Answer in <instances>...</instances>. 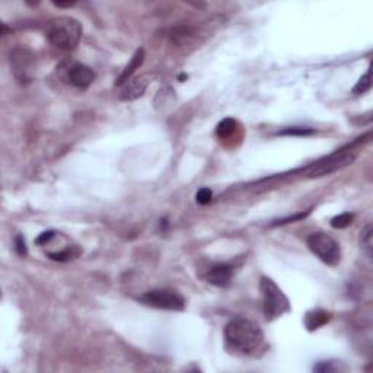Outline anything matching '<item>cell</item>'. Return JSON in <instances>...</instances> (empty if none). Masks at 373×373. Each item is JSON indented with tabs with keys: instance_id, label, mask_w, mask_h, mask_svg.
Masks as SVG:
<instances>
[{
	"instance_id": "cell-1",
	"label": "cell",
	"mask_w": 373,
	"mask_h": 373,
	"mask_svg": "<svg viewBox=\"0 0 373 373\" xmlns=\"http://www.w3.org/2000/svg\"><path fill=\"white\" fill-rule=\"evenodd\" d=\"M225 338L238 351L252 353L261 347L264 334L258 324L245 318H235L225 327Z\"/></svg>"
},
{
	"instance_id": "cell-2",
	"label": "cell",
	"mask_w": 373,
	"mask_h": 373,
	"mask_svg": "<svg viewBox=\"0 0 373 373\" xmlns=\"http://www.w3.org/2000/svg\"><path fill=\"white\" fill-rule=\"evenodd\" d=\"M83 29L81 22L70 16H58L50 21L47 27V38L57 48L73 50L82 38Z\"/></svg>"
},
{
	"instance_id": "cell-3",
	"label": "cell",
	"mask_w": 373,
	"mask_h": 373,
	"mask_svg": "<svg viewBox=\"0 0 373 373\" xmlns=\"http://www.w3.org/2000/svg\"><path fill=\"white\" fill-rule=\"evenodd\" d=\"M260 289L263 291L264 314L268 321H273L290 311L289 299L271 278L263 277Z\"/></svg>"
},
{
	"instance_id": "cell-4",
	"label": "cell",
	"mask_w": 373,
	"mask_h": 373,
	"mask_svg": "<svg viewBox=\"0 0 373 373\" xmlns=\"http://www.w3.org/2000/svg\"><path fill=\"white\" fill-rule=\"evenodd\" d=\"M308 248L311 249L321 261H324L328 265H337L341 260V249L340 245L337 244L335 239L331 236L324 234V232H317L308 236L306 239Z\"/></svg>"
},
{
	"instance_id": "cell-5",
	"label": "cell",
	"mask_w": 373,
	"mask_h": 373,
	"mask_svg": "<svg viewBox=\"0 0 373 373\" xmlns=\"http://www.w3.org/2000/svg\"><path fill=\"white\" fill-rule=\"evenodd\" d=\"M354 159H356V155L350 149L332 153L330 156H325L324 159H321V161L309 166L308 168V177L309 178H319V177L330 175L338 169L346 168L347 165H351Z\"/></svg>"
},
{
	"instance_id": "cell-6",
	"label": "cell",
	"mask_w": 373,
	"mask_h": 373,
	"mask_svg": "<svg viewBox=\"0 0 373 373\" xmlns=\"http://www.w3.org/2000/svg\"><path fill=\"white\" fill-rule=\"evenodd\" d=\"M140 302H143L147 306L158 308V309H165V311H184L185 301L180 293L175 290H168V289H155V290L146 291L141 297Z\"/></svg>"
},
{
	"instance_id": "cell-7",
	"label": "cell",
	"mask_w": 373,
	"mask_h": 373,
	"mask_svg": "<svg viewBox=\"0 0 373 373\" xmlns=\"http://www.w3.org/2000/svg\"><path fill=\"white\" fill-rule=\"evenodd\" d=\"M60 71H63L64 79L73 86L79 88V89H85L88 88L91 83L94 82V71L91 67L85 66L82 63H76V61H66L60 66Z\"/></svg>"
},
{
	"instance_id": "cell-8",
	"label": "cell",
	"mask_w": 373,
	"mask_h": 373,
	"mask_svg": "<svg viewBox=\"0 0 373 373\" xmlns=\"http://www.w3.org/2000/svg\"><path fill=\"white\" fill-rule=\"evenodd\" d=\"M149 86V76H138L131 81L125 83L123 88L121 94H120V99L123 101H134L137 98L143 97L146 89Z\"/></svg>"
},
{
	"instance_id": "cell-9",
	"label": "cell",
	"mask_w": 373,
	"mask_h": 373,
	"mask_svg": "<svg viewBox=\"0 0 373 373\" xmlns=\"http://www.w3.org/2000/svg\"><path fill=\"white\" fill-rule=\"evenodd\" d=\"M234 268L229 264H217L210 268L207 274L208 283L216 287H228L232 281Z\"/></svg>"
},
{
	"instance_id": "cell-10",
	"label": "cell",
	"mask_w": 373,
	"mask_h": 373,
	"mask_svg": "<svg viewBox=\"0 0 373 373\" xmlns=\"http://www.w3.org/2000/svg\"><path fill=\"white\" fill-rule=\"evenodd\" d=\"M143 61H144V50L143 48H137L136 50V53L134 55L131 57V60H130V64H127V67L124 69V71L120 74V78L115 81V86H121V85H124L130 81V76L134 73V70L138 69L141 64H143Z\"/></svg>"
},
{
	"instance_id": "cell-11",
	"label": "cell",
	"mask_w": 373,
	"mask_h": 373,
	"mask_svg": "<svg viewBox=\"0 0 373 373\" xmlns=\"http://www.w3.org/2000/svg\"><path fill=\"white\" fill-rule=\"evenodd\" d=\"M330 319V314L322 311V309H315L309 314H306V318H305V325L308 327L309 331H314V330H318L322 325H325Z\"/></svg>"
},
{
	"instance_id": "cell-12",
	"label": "cell",
	"mask_w": 373,
	"mask_h": 373,
	"mask_svg": "<svg viewBox=\"0 0 373 373\" xmlns=\"http://www.w3.org/2000/svg\"><path fill=\"white\" fill-rule=\"evenodd\" d=\"M360 242H361V248L366 252V255L369 258H372L373 254V231L372 225H367L363 232H361V238H360Z\"/></svg>"
},
{
	"instance_id": "cell-13",
	"label": "cell",
	"mask_w": 373,
	"mask_h": 373,
	"mask_svg": "<svg viewBox=\"0 0 373 373\" xmlns=\"http://www.w3.org/2000/svg\"><path fill=\"white\" fill-rule=\"evenodd\" d=\"M315 133V128H309V127H287L284 130H280L277 134L278 136H299V137H304V136H311Z\"/></svg>"
},
{
	"instance_id": "cell-14",
	"label": "cell",
	"mask_w": 373,
	"mask_h": 373,
	"mask_svg": "<svg viewBox=\"0 0 373 373\" xmlns=\"http://www.w3.org/2000/svg\"><path fill=\"white\" fill-rule=\"evenodd\" d=\"M370 88H372L370 70H367V71H366V73L360 78L359 82L356 83V86L353 88V94H354V95H361V94H366Z\"/></svg>"
},
{
	"instance_id": "cell-15",
	"label": "cell",
	"mask_w": 373,
	"mask_h": 373,
	"mask_svg": "<svg viewBox=\"0 0 373 373\" xmlns=\"http://www.w3.org/2000/svg\"><path fill=\"white\" fill-rule=\"evenodd\" d=\"M353 220H354V214L343 213V214H338V216L332 217L331 226L334 229H344V228H348L353 223Z\"/></svg>"
},
{
	"instance_id": "cell-16",
	"label": "cell",
	"mask_w": 373,
	"mask_h": 373,
	"mask_svg": "<svg viewBox=\"0 0 373 373\" xmlns=\"http://www.w3.org/2000/svg\"><path fill=\"white\" fill-rule=\"evenodd\" d=\"M234 130H235V121H234L232 118H225V120L220 121L219 125H217L216 133H217V136L220 138H225L229 137V136L234 133Z\"/></svg>"
},
{
	"instance_id": "cell-17",
	"label": "cell",
	"mask_w": 373,
	"mask_h": 373,
	"mask_svg": "<svg viewBox=\"0 0 373 373\" xmlns=\"http://www.w3.org/2000/svg\"><path fill=\"white\" fill-rule=\"evenodd\" d=\"M211 197H213V193H211V190H210V188H201V190H198V191H197L195 200H197V203H198V204L206 206V204H208V203L211 201Z\"/></svg>"
},
{
	"instance_id": "cell-18",
	"label": "cell",
	"mask_w": 373,
	"mask_h": 373,
	"mask_svg": "<svg viewBox=\"0 0 373 373\" xmlns=\"http://www.w3.org/2000/svg\"><path fill=\"white\" fill-rule=\"evenodd\" d=\"M15 251H16L18 255H21V257H25L28 254L27 242H25V239H24V236L22 235L15 236Z\"/></svg>"
},
{
	"instance_id": "cell-19",
	"label": "cell",
	"mask_w": 373,
	"mask_h": 373,
	"mask_svg": "<svg viewBox=\"0 0 373 373\" xmlns=\"http://www.w3.org/2000/svg\"><path fill=\"white\" fill-rule=\"evenodd\" d=\"M71 251L69 248L64 249V251H61V252H51V254H48V257L51 258V260H55V261H66V260H70L71 258Z\"/></svg>"
},
{
	"instance_id": "cell-20",
	"label": "cell",
	"mask_w": 373,
	"mask_h": 373,
	"mask_svg": "<svg viewBox=\"0 0 373 373\" xmlns=\"http://www.w3.org/2000/svg\"><path fill=\"white\" fill-rule=\"evenodd\" d=\"M309 213H311V210H308L306 213H299V214H294V216H290V217H286V219L277 220L273 223V226H277V225H286V223H293V221L302 220V219H305Z\"/></svg>"
},
{
	"instance_id": "cell-21",
	"label": "cell",
	"mask_w": 373,
	"mask_h": 373,
	"mask_svg": "<svg viewBox=\"0 0 373 373\" xmlns=\"http://www.w3.org/2000/svg\"><path fill=\"white\" fill-rule=\"evenodd\" d=\"M54 236H55L54 231H47V232H42L41 235L35 239V242H37L38 245H45V244L50 242Z\"/></svg>"
},
{
	"instance_id": "cell-22",
	"label": "cell",
	"mask_w": 373,
	"mask_h": 373,
	"mask_svg": "<svg viewBox=\"0 0 373 373\" xmlns=\"http://www.w3.org/2000/svg\"><path fill=\"white\" fill-rule=\"evenodd\" d=\"M314 370H315V372H332L334 367L330 364V361H321L319 364H317V366L314 367Z\"/></svg>"
},
{
	"instance_id": "cell-23",
	"label": "cell",
	"mask_w": 373,
	"mask_h": 373,
	"mask_svg": "<svg viewBox=\"0 0 373 373\" xmlns=\"http://www.w3.org/2000/svg\"><path fill=\"white\" fill-rule=\"evenodd\" d=\"M54 5L55 6H58V8H70V6H73L74 3H57V2H54Z\"/></svg>"
}]
</instances>
